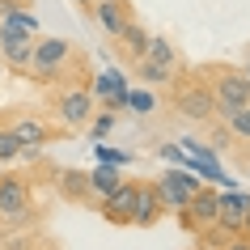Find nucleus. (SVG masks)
I'll use <instances>...</instances> for the list:
<instances>
[{
	"instance_id": "nucleus-1",
	"label": "nucleus",
	"mask_w": 250,
	"mask_h": 250,
	"mask_svg": "<svg viewBox=\"0 0 250 250\" xmlns=\"http://www.w3.org/2000/svg\"><path fill=\"white\" fill-rule=\"evenodd\" d=\"M72 72H85V55L72 51L68 39H55V34H39L34 39V60H30V72L26 81L34 85H60V81H85V77H72Z\"/></svg>"
},
{
	"instance_id": "nucleus-2",
	"label": "nucleus",
	"mask_w": 250,
	"mask_h": 250,
	"mask_svg": "<svg viewBox=\"0 0 250 250\" xmlns=\"http://www.w3.org/2000/svg\"><path fill=\"white\" fill-rule=\"evenodd\" d=\"M47 106H51L55 123H60L64 132H85L98 102H93V89L85 81H60V85H51V93H47Z\"/></svg>"
},
{
	"instance_id": "nucleus-3",
	"label": "nucleus",
	"mask_w": 250,
	"mask_h": 250,
	"mask_svg": "<svg viewBox=\"0 0 250 250\" xmlns=\"http://www.w3.org/2000/svg\"><path fill=\"white\" fill-rule=\"evenodd\" d=\"M34 216H39V208H34V187H30L26 174H0V225L4 229H30L34 225Z\"/></svg>"
},
{
	"instance_id": "nucleus-4",
	"label": "nucleus",
	"mask_w": 250,
	"mask_h": 250,
	"mask_svg": "<svg viewBox=\"0 0 250 250\" xmlns=\"http://www.w3.org/2000/svg\"><path fill=\"white\" fill-rule=\"evenodd\" d=\"M199 72H204V81H208V93H212V102H216V115H221V119H229L237 106L250 102V81H246L242 68L208 64V68H199Z\"/></svg>"
},
{
	"instance_id": "nucleus-5",
	"label": "nucleus",
	"mask_w": 250,
	"mask_h": 250,
	"mask_svg": "<svg viewBox=\"0 0 250 250\" xmlns=\"http://www.w3.org/2000/svg\"><path fill=\"white\" fill-rule=\"evenodd\" d=\"M170 106L183 119H191V123H208V119L216 115V102H212V93H208V81L204 77H183V72L170 81Z\"/></svg>"
},
{
	"instance_id": "nucleus-6",
	"label": "nucleus",
	"mask_w": 250,
	"mask_h": 250,
	"mask_svg": "<svg viewBox=\"0 0 250 250\" xmlns=\"http://www.w3.org/2000/svg\"><path fill=\"white\" fill-rule=\"evenodd\" d=\"M216 212H221V191H212V187H199L195 195L187 199V208L178 212V221H183L187 233H204V229H212L216 225Z\"/></svg>"
},
{
	"instance_id": "nucleus-7",
	"label": "nucleus",
	"mask_w": 250,
	"mask_h": 250,
	"mask_svg": "<svg viewBox=\"0 0 250 250\" xmlns=\"http://www.w3.org/2000/svg\"><path fill=\"white\" fill-rule=\"evenodd\" d=\"M153 187H157V195H161V204H166V212H183L187 199L204 187V178H199V174H191V170H166Z\"/></svg>"
},
{
	"instance_id": "nucleus-8",
	"label": "nucleus",
	"mask_w": 250,
	"mask_h": 250,
	"mask_svg": "<svg viewBox=\"0 0 250 250\" xmlns=\"http://www.w3.org/2000/svg\"><path fill=\"white\" fill-rule=\"evenodd\" d=\"M4 123L13 127V136L21 140V148H26V153L42 148V145L55 136V127H51L42 115H34V110H9V115H4Z\"/></svg>"
},
{
	"instance_id": "nucleus-9",
	"label": "nucleus",
	"mask_w": 250,
	"mask_h": 250,
	"mask_svg": "<svg viewBox=\"0 0 250 250\" xmlns=\"http://www.w3.org/2000/svg\"><path fill=\"white\" fill-rule=\"evenodd\" d=\"M34 39L39 34H13V30L0 26V60L13 77H26L30 72V60H34Z\"/></svg>"
},
{
	"instance_id": "nucleus-10",
	"label": "nucleus",
	"mask_w": 250,
	"mask_h": 250,
	"mask_svg": "<svg viewBox=\"0 0 250 250\" xmlns=\"http://www.w3.org/2000/svg\"><path fill=\"white\" fill-rule=\"evenodd\" d=\"M136 191H140V183H119L106 199H98L102 221H110V225H132V216H136Z\"/></svg>"
},
{
	"instance_id": "nucleus-11",
	"label": "nucleus",
	"mask_w": 250,
	"mask_h": 250,
	"mask_svg": "<svg viewBox=\"0 0 250 250\" xmlns=\"http://www.w3.org/2000/svg\"><path fill=\"white\" fill-rule=\"evenodd\" d=\"M89 17L110 34V39H119V34L136 21V9H132V0H93V13Z\"/></svg>"
},
{
	"instance_id": "nucleus-12",
	"label": "nucleus",
	"mask_w": 250,
	"mask_h": 250,
	"mask_svg": "<svg viewBox=\"0 0 250 250\" xmlns=\"http://www.w3.org/2000/svg\"><path fill=\"white\" fill-rule=\"evenodd\" d=\"M161 216H166V204H161L157 187H153V183H140V191H136V216H132V225H136V229H157Z\"/></svg>"
},
{
	"instance_id": "nucleus-13",
	"label": "nucleus",
	"mask_w": 250,
	"mask_h": 250,
	"mask_svg": "<svg viewBox=\"0 0 250 250\" xmlns=\"http://www.w3.org/2000/svg\"><path fill=\"white\" fill-rule=\"evenodd\" d=\"M55 187L68 204H93L89 195V170H60L55 174Z\"/></svg>"
},
{
	"instance_id": "nucleus-14",
	"label": "nucleus",
	"mask_w": 250,
	"mask_h": 250,
	"mask_svg": "<svg viewBox=\"0 0 250 250\" xmlns=\"http://www.w3.org/2000/svg\"><path fill=\"white\" fill-rule=\"evenodd\" d=\"M148 60H157V64H166V68H174V72H183V55H178V47H174L170 39H161V34H153L148 39Z\"/></svg>"
},
{
	"instance_id": "nucleus-15",
	"label": "nucleus",
	"mask_w": 250,
	"mask_h": 250,
	"mask_svg": "<svg viewBox=\"0 0 250 250\" xmlns=\"http://www.w3.org/2000/svg\"><path fill=\"white\" fill-rule=\"evenodd\" d=\"M148 39H153V34H148V30L140 26V21H132V26L123 30V34H119L115 42H119V47H123L127 55H132V64H136V60H140V55L148 51Z\"/></svg>"
},
{
	"instance_id": "nucleus-16",
	"label": "nucleus",
	"mask_w": 250,
	"mask_h": 250,
	"mask_svg": "<svg viewBox=\"0 0 250 250\" xmlns=\"http://www.w3.org/2000/svg\"><path fill=\"white\" fill-rule=\"evenodd\" d=\"M136 77L145 81V85H170L178 72L166 68V64H157V60H148V55H140V60H136Z\"/></svg>"
},
{
	"instance_id": "nucleus-17",
	"label": "nucleus",
	"mask_w": 250,
	"mask_h": 250,
	"mask_svg": "<svg viewBox=\"0 0 250 250\" xmlns=\"http://www.w3.org/2000/svg\"><path fill=\"white\" fill-rule=\"evenodd\" d=\"M119 183H123V178H119L115 166H98V170H89V195L93 199H106Z\"/></svg>"
},
{
	"instance_id": "nucleus-18",
	"label": "nucleus",
	"mask_w": 250,
	"mask_h": 250,
	"mask_svg": "<svg viewBox=\"0 0 250 250\" xmlns=\"http://www.w3.org/2000/svg\"><path fill=\"white\" fill-rule=\"evenodd\" d=\"M26 157V148H21V140L13 136V127L0 119V166H13V161Z\"/></svg>"
},
{
	"instance_id": "nucleus-19",
	"label": "nucleus",
	"mask_w": 250,
	"mask_h": 250,
	"mask_svg": "<svg viewBox=\"0 0 250 250\" xmlns=\"http://www.w3.org/2000/svg\"><path fill=\"white\" fill-rule=\"evenodd\" d=\"M0 26L13 30V34H39V21H34V13H30V9H17V13L0 17Z\"/></svg>"
},
{
	"instance_id": "nucleus-20",
	"label": "nucleus",
	"mask_w": 250,
	"mask_h": 250,
	"mask_svg": "<svg viewBox=\"0 0 250 250\" xmlns=\"http://www.w3.org/2000/svg\"><path fill=\"white\" fill-rule=\"evenodd\" d=\"M225 127H229V136H233V140H250V102L237 106L233 115L225 119Z\"/></svg>"
},
{
	"instance_id": "nucleus-21",
	"label": "nucleus",
	"mask_w": 250,
	"mask_h": 250,
	"mask_svg": "<svg viewBox=\"0 0 250 250\" xmlns=\"http://www.w3.org/2000/svg\"><path fill=\"white\" fill-rule=\"evenodd\" d=\"M127 89V81L119 77V72H106L98 85H93V102H102V98H110V93H123Z\"/></svg>"
},
{
	"instance_id": "nucleus-22",
	"label": "nucleus",
	"mask_w": 250,
	"mask_h": 250,
	"mask_svg": "<svg viewBox=\"0 0 250 250\" xmlns=\"http://www.w3.org/2000/svg\"><path fill=\"white\" fill-rule=\"evenodd\" d=\"M110 127H115V115H110V110H102L98 119H89V136H93V140H102Z\"/></svg>"
},
{
	"instance_id": "nucleus-23",
	"label": "nucleus",
	"mask_w": 250,
	"mask_h": 250,
	"mask_svg": "<svg viewBox=\"0 0 250 250\" xmlns=\"http://www.w3.org/2000/svg\"><path fill=\"white\" fill-rule=\"evenodd\" d=\"M127 106H136V115H148V110H153V93H145V89H127Z\"/></svg>"
},
{
	"instance_id": "nucleus-24",
	"label": "nucleus",
	"mask_w": 250,
	"mask_h": 250,
	"mask_svg": "<svg viewBox=\"0 0 250 250\" xmlns=\"http://www.w3.org/2000/svg\"><path fill=\"white\" fill-rule=\"evenodd\" d=\"M221 250H250V237H246V233H233V237H229V242H225Z\"/></svg>"
},
{
	"instance_id": "nucleus-25",
	"label": "nucleus",
	"mask_w": 250,
	"mask_h": 250,
	"mask_svg": "<svg viewBox=\"0 0 250 250\" xmlns=\"http://www.w3.org/2000/svg\"><path fill=\"white\" fill-rule=\"evenodd\" d=\"M30 0H0V17H9V13H17V9H26Z\"/></svg>"
},
{
	"instance_id": "nucleus-26",
	"label": "nucleus",
	"mask_w": 250,
	"mask_h": 250,
	"mask_svg": "<svg viewBox=\"0 0 250 250\" xmlns=\"http://www.w3.org/2000/svg\"><path fill=\"white\" fill-rule=\"evenodd\" d=\"M195 250H221V246H216L212 237H199V246H195Z\"/></svg>"
},
{
	"instance_id": "nucleus-27",
	"label": "nucleus",
	"mask_w": 250,
	"mask_h": 250,
	"mask_svg": "<svg viewBox=\"0 0 250 250\" xmlns=\"http://www.w3.org/2000/svg\"><path fill=\"white\" fill-rule=\"evenodd\" d=\"M242 233L250 237V204H246V212H242Z\"/></svg>"
},
{
	"instance_id": "nucleus-28",
	"label": "nucleus",
	"mask_w": 250,
	"mask_h": 250,
	"mask_svg": "<svg viewBox=\"0 0 250 250\" xmlns=\"http://www.w3.org/2000/svg\"><path fill=\"white\" fill-rule=\"evenodd\" d=\"M77 4H81V9H85V13H93V0H77Z\"/></svg>"
},
{
	"instance_id": "nucleus-29",
	"label": "nucleus",
	"mask_w": 250,
	"mask_h": 250,
	"mask_svg": "<svg viewBox=\"0 0 250 250\" xmlns=\"http://www.w3.org/2000/svg\"><path fill=\"white\" fill-rule=\"evenodd\" d=\"M242 72H246V81H250V64H246V68H242Z\"/></svg>"
},
{
	"instance_id": "nucleus-30",
	"label": "nucleus",
	"mask_w": 250,
	"mask_h": 250,
	"mask_svg": "<svg viewBox=\"0 0 250 250\" xmlns=\"http://www.w3.org/2000/svg\"><path fill=\"white\" fill-rule=\"evenodd\" d=\"M0 250H4V233H0Z\"/></svg>"
},
{
	"instance_id": "nucleus-31",
	"label": "nucleus",
	"mask_w": 250,
	"mask_h": 250,
	"mask_svg": "<svg viewBox=\"0 0 250 250\" xmlns=\"http://www.w3.org/2000/svg\"><path fill=\"white\" fill-rule=\"evenodd\" d=\"M246 178H250V166H246Z\"/></svg>"
}]
</instances>
